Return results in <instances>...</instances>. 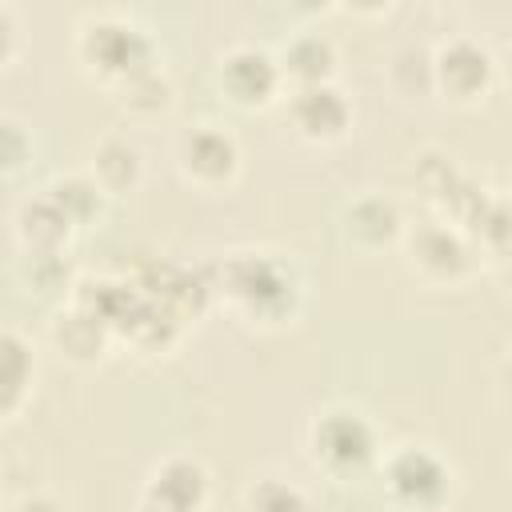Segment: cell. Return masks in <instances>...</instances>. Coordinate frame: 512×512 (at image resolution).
I'll use <instances>...</instances> for the list:
<instances>
[{
	"label": "cell",
	"instance_id": "cell-1",
	"mask_svg": "<svg viewBox=\"0 0 512 512\" xmlns=\"http://www.w3.org/2000/svg\"><path fill=\"white\" fill-rule=\"evenodd\" d=\"M304 452L312 468L336 484L360 480L364 472L380 468V456H384L376 424L360 408H348V404H328L308 420Z\"/></svg>",
	"mask_w": 512,
	"mask_h": 512
},
{
	"label": "cell",
	"instance_id": "cell-2",
	"mask_svg": "<svg viewBox=\"0 0 512 512\" xmlns=\"http://www.w3.org/2000/svg\"><path fill=\"white\" fill-rule=\"evenodd\" d=\"M76 56L88 76H96L108 88H120L124 80L156 68V44L144 32L140 20L128 12H92L76 28Z\"/></svg>",
	"mask_w": 512,
	"mask_h": 512
},
{
	"label": "cell",
	"instance_id": "cell-3",
	"mask_svg": "<svg viewBox=\"0 0 512 512\" xmlns=\"http://www.w3.org/2000/svg\"><path fill=\"white\" fill-rule=\"evenodd\" d=\"M220 292L252 324H292L300 304V280L292 264L268 252H232L224 260Z\"/></svg>",
	"mask_w": 512,
	"mask_h": 512
},
{
	"label": "cell",
	"instance_id": "cell-4",
	"mask_svg": "<svg viewBox=\"0 0 512 512\" xmlns=\"http://www.w3.org/2000/svg\"><path fill=\"white\" fill-rule=\"evenodd\" d=\"M380 484L392 512H448L456 492L452 464L428 444H400L380 456Z\"/></svg>",
	"mask_w": 512,
	"mask_h": 512
},
{
	"label": "cell",
	"instance_id": "cell-5",
	"mask_svg": "<svg viewBox=\"0 0 512 512\" xmlns=\"http://www.w3.org/2000/svg\"><path fill=\"white\" fill-rule=\"evenodd\" d=\"M496 72V56L472 36H452L432 52V88L444 92L452 104L484 100L496 84Z\"/></svg>",
	"mask_w": 512,
	"mask_h": 512
},
{
	"label": "cell",
	"instance_id": "cell-6",
	"mask_svg": "<svg viewBox=\"0 0 512 512\" xmlns=\"http://www.w3.org/2000/svg\"><path fill=\"white\" fill-rule=\"evenodd\" d=\"M216 84L236 108L256 112L284 92V68L260 44H232L216 64Z\"/></svg>",
	"mask_w": 512,
	"mask_h": 512
},
{
	"label": "cell",
	"instance_id": "cell-7",
	"mask_svg": "<svg viewBox=\"0 0 512 512\" xmlns=\"http://www.w3.org/2000/svg\"><path fill=\"white\" fill-rule=\"evenodd\" d=\"M212 496V476L196 456H164L140 484L136 512H204Z\"/></svg>",
	"mask_w": 512,
	"mask_h": 512
},
{
	"label": "cell",
	"instance_id": "cell-8",
	"mask_svg": "<svg viewBox=\"0 0 512 512\" xmlns=\"http://www.w3.org/2000/svg\"><path fill=\"white\" fill-rule=\"evenodd\" d=\"M176 168L188 184L220 192L240 176V144L220 124H196L176 144Z\"/></svg>",
	"mask_w": 512,
	"mask_h": 512
},
{
	"label": "cell",
	"instance_id": "cell-9",
	"mask_svg": "<svg viewBox=\"0 0 512 512\" xmlns=\"http://www.w3.org/2000/svg\"><path fill=\"white\" fill-rule=\"evenodd\" d=\"M408 264L428 284H460L472 272V248L456 228L428 220L408 232Z\"/></svg>",
	"mask_w": 512,
	"mask_h": 512
},
{
	"label": "cell",
	"instance_id": "cell-10",
	"mask_svg": "<svg viewBox=\"0 0 512 512\" xmlns=\"http://www.w3.org/2000/svg\"><path fill=\"white\" fill-rule=\"evenodd\" d=\"M288 120L308 144H336L352 128V104L336 84H308L288 92Z\"/></svg>",
	"mask_w": 512,
	"mask_h": 512
},
{
	"label": "cell",
	"instance_id": "cell-11",
	"mask_svg": "<svg viewBox=\"0 0 512 512\" xmlns=\"http://www.w3.org/2000/svg\"><path fill=\"white\" fill-rule=\"evenodd\" d=\"M280 68H284V84L292 88H308V84H332L336 72V44L324 32H296L284 48H280Z\"/></svg>",
	"mask_w": 512,
	"mask_h": 512
},
{
	"label": "cell",
	"instance_id": "cell-12",
	"mask_svg": "<svg viewBox=\"0 0 512 512\" xmlns=\"http://www.w3.org/2000/svg\"><path fill=\"white\" fill-rule=\"evenodd\" d=\"M344 232L352 244L360 248H384L392 244L400 232H404V220H400V208L396 200L380 196V192H364L348 204L344 212Z\"/></svg>",
	"mask_w": 512,
	"mask_h": 512
},
{
	"label": "cell",
	"instance_id": "cell-13",
	"mask_svg": "<svg viewBox=\"0 0 512 512\" xmlns=\"http://www.w3.org/2000/svg\"><path fill=\"white\" fill-rule=\"evenodd\" d=\"M52 340H56V348H60L68 360L92 364V360L104 356V348H108V340H112V328H108L96 312H88V308H80V304H68V312L52 324Z\"/></svg>",
	"mask_w": 512,
	"mask_h": 512
},
{
	"label": "cell",
	"instance_id": "cell-14",
	"mask_svg": "<svg viewBox=\"0 0 512 512\" xmlns=\"http://www.w3.org/2000/svg\"><path fill=\"white\" fill-rule=\"evenodd\" d=\"M140 172H144V160H140V148L128 140V136H104L92 152V176L96 184L116 196V192H128L140 184Z\"/></svg>",
	"mask_w": 512,
	"mask_h": 512
},
{
	"label": "cell",
	"instance_id": "cell-15",
	"mask_svg": "<svg viewBox=\"0 0 512 512\" xmlns=\"http://www.w3.org/2000/svg\"><path fill=\"white\" fill-rule=\"evenodd\" d=\"M0 360H4V392H0V404H4V416L12 420V416L20 412V404H24V392H28L32 376H36V368H32V348L24 344V336H20L16 328L4 332V340H0Z\"/></svg>",
	"mask_w": 512,
	"mask_h": 512
},
{
	"label": "cell",
	"instance_id": "cell-16",
	"mask_svg": "<svg viewBox=\"0 0 512 512\" xmlns=\"http://www.w3.org/2000/svg\"><path fill=\"white\" fill-rule=\"evenodd\" d=\"M48 192H52V200L72 216L76 228L100 220L104 200H108V192L96 184V176H64V180H56Z\"/></svg>",
	"mask_w": 512,
	"mask_h": 512
},
{
	"label": "cell",
	"instance_id": "cell-17",
	"mask_svg": "<svg viewBox=\"0 0 512 512\" xmlns=\"http://www.w3.org/2000/svg\"><path fill=\"white\" fill-rule=\"evenodd\" d=\"M112 92H116L120 108H128V112H136V116H156V112H164L168 100H172V84H168V76L160 72V64L148 68V72H140V76H132V80H124V84L112 88Z\"/></svg>",
	"mask_w": 512,
	"mask_h": 512
},
{
	"label": "cell",
	"instance_id": "cell-18",
	"mask_svg": "<svg viewBox=\"0 0 512 512\" xmlns=\"http://www.w3.org/2000/svg\"><path fill=\"white\" fill-rule=\"evenodd\" d=\"M244 512H312L308 496L284 476H256L244 488Z\"/></svg>",
	"mask_w": 512,
	"mask_h": 512
},
{
	"label": "cell",
	"instance_id": "cell-19",
	"mask_svg": "<svg viewBox=\"0 0 512 512\" xmlns=\"http://www.w3.org/2000/svg\"><path fill=\"white\" fill-rule=\"evenodd\" d=\"M8 512H60L52 500H44V496H28V500H20V504H12Z\"/></svg>",
	"mask_w": 512,
	"mask_h": 512
},
{
	"label": "cell",
	"instance_id": "cell-20",
	"mask_svg": "<svg viewBox=\"0 0 512 512\" xmlns=\"http://www.w3.org/2000/svg\"><path fill=\"white\" fill-rule=\"evenodd\" d=\"M504 76H508V84H512V48H508V60H504Z\"/></svg>",
	"mask_w": 512,
	"mask_h": 512
},
{
	"label": "cell",
	"instance_id": "cell-21",
	"mask_svg": "<svg viewBox=\"0 0 512 512\" xmlns=\"http://www.w3.org/2000/svg\"><path fill=\"white\" fill-rule=\"evenodd\" d=\"M504 372L512 376V344H508V356H504Z\"/></svg>",
	"mask_w": 512,
	"mask_h": 512
}]
</instances>
